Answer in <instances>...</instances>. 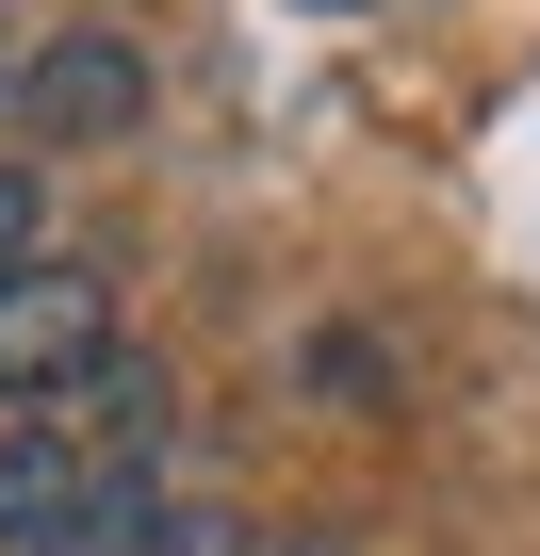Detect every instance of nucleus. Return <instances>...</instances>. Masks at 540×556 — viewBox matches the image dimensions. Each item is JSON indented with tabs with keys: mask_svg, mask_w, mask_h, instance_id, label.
I'll return each instance as SVG.
<instances>
[{
	"mask_svg": "<svg viewBox=\"0 0 540 556\" xmlns=\"http://www.w3.org/2000/svg\"><path fill=\"white\" fill-rule=\"evenodd\" d=\"M99 361H115V278H99V262L0 278V409H66Z\"/></svg>",
	"mask_w": 540,
	"mask_h": 556,
	"instance_id": "f257e3e1",
	"label": "nucleus"
},
{
	"mask_svg": "<svg viewBox=\"0 0 540 556\" xmlns=\"http://www.w3.org/2000/svg\"><path fill=\"white\" fill-rule=\"evenodd\" d=\"M131 115H148V50H131V34H99V17H83V34H50V50L17 66V131H34V148H115Z\"/></svg>",
	"mask_w": 540,
	"mask_h": 556,
	"instance_id": "f03ea898",
	"label": "nucleus"
},
{
	"mask_svg": "<svg viewBox=\"0 0 540 556\" xmlns=\"http://www.w3.org/2000/svg\"><path fill=\"white\" fill-rule=\"evenodd\" d=\"M83 491H99V458H83L66 426H17V442H0V556H34Z\"/></svg>",
	"mask_w": 540,
	"mask_h": 556,
	"instance_id": "7ed1b4c3",
	"label": "nucleus"
},
{
	"mask_svg": "<svg viewBox=\"0 0 540 556\" xmlns=\"http://www.w3.org/2000/svg\"><path fill=\"white\" fill-rule=\"evenodd\" d=\"M164 540H180L164 475H99V491H83V507H66L50 540H34V556H164Z\"/></svg>",
	"mask_w": 540,
	"mask_h": 556,
	"instance_id": "20e7f679",
	"label": "nucleus"
},
{
	"mask_svg": "<svg viewBox=\"0 0 540 556\" xmlns=\"http://www.w3.org/2000/svg\"><path fill=\"white\" fill-rule=\"evenodd\" d=\"M34 245H50V197H34V164H0V278H34Z\"/></svg>",
	"mask_w": 540,
	"mask_h": 556,
	"instance_id": "39448f33",
	"label": "nucleus"
},
{
	"mask_svg": "<svg viewBox=\"0 0 540 556\" xmlns=\"http://www.w3.org/2000/svg\"><path fill=\"white\" fill-rule=\"evenodd\" d=\"M164 556H312V540H262V523H180Z\"/></svg>",
	"mask_w": 540,
	"mask_h": 556,
	"instance_id": "423d86ee",
	"label": "nucleus"
},
{
	"mask_svg": "<svg viewBox=\"0 0 540 556\" xmlns=\"http://www.w3.org/2000/svg\"><path fill=\"white\" fill-rule=\"evenodd\" d=\"M0 99H17V66H0Z\"/></svg>",
	"mask_w": 540,
	"mask_h": 556,
	"instance_id": "0eeeda50",
	"label": "nucleus"
}]
</instances>
